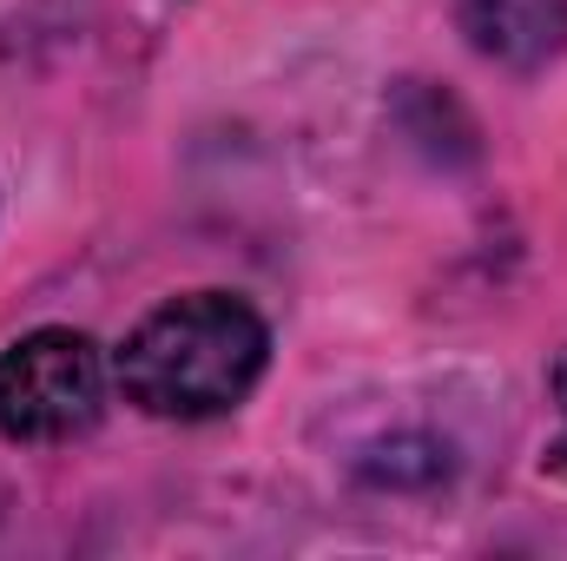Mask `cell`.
<instances>
[{
	"instance_id": "cell-1",
	"label": "cell",
	"mask_w": 567,
	"mask_h": 561,
	"mask_svg": "<svg viewBox=\"0 0 567 561\" xmlns=\"http://www.w3.org/2000/svg\"><path fill=\"white\" fill-rule=\"evenodd\" d=\"M271 364L265 317L231 290L165 297L113 350L120 397L158 422H205L238 410Z\"/></svg>"
},
{
	"instance_id": "cell-2",
	"label": "cell",
	"mask_w": 567,
	"mask_h": 561,
	"mask_svg": "<svg viewBox=\"0 0 567 561\" xmlns=\"http://www.w3.org/2000/svg\"><path fill=\"white\" fill-rule=\"evenodd\" d=\"M106 417V357L86 330L47 324L0 350V436L73 442Z\"/></svg>"
},
{
	"instance_id": "cell-3",
	"label": "cell",
	"mask_w": 567,
	"mask_h": 561,
	"mask_svg": "<svg viewBox=\"0 0 567 561\" xmlns=\"http://www.w3.org/2000/svg\"><path fill=\"white\" fill-rule=\"evenodd\" d=\"M462 27L482 53L535 67L561 53L567 40V0H462Z\"/></svg>"
},
{
	"instance_id": "cell-4",
	"label": "cell",
	"mask_w": 567,
	"mask_h": 561,
	"mask_svg": "<svg viewBox=\"0 0 567 561\" xmlns=\"http://www.w3.org/2000/svg\"><path fill=\"white\" fill-rule=\"evenodd\" d=\"M548 384H555V404L567 410V350L555 357V370H548Z\"/></svg>"
},
{
	"instance_id": "cell-5",
	"label": "cell",
	"mask_w": 567,
	"mask_h": 561,
	"mask_svg": "<svg viewBox=\"0 0 567 561\" xmlns=\"http://www.w3.org/2000/svg\"><path fill=\"white\" fill-rule=\"evenodd\" d=\"M548 469H555V476H561V482H567V436H561V442H555V449H548Z\"/></svg>"
}]
</instances>
